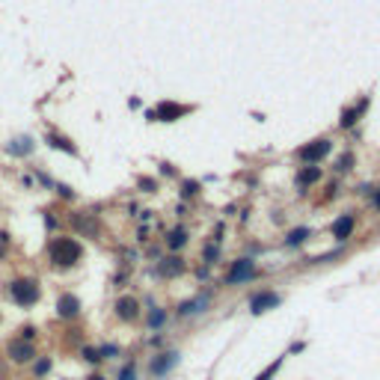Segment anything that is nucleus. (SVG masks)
Returning a JSON list of instances; mask_svg holds the SVG:
<instances>
[{"label": "nucleus", "instance_id": "nucleus-12", "mask_svg": "<svg viewBox=\"0 0 380 380\" xmlns=\"http://www.w3.org/2000/svg\"><path fill=\"white\" fill-rule=\"evenodd\" d=\"M6 149H9L12 155H30V152H33V140H30V137H18V140H12Z\"/></svg>", "mask_w": 380, "mask_h": 380}, {"label": "nucleus", "instance_id": "nucleus-18", "mask_svg": "<svg viewBox=\"0 0 380 380\" xmlns=\"http://www.w3.org/2000/svg\"><path fill=\"white\" fill-rule=\"evenodd\" d=\"M163 321H166V312H163V309H152V315H149V327L158 330V327H163Z\"/></svg>", "mask_w": 380, "mask_h": 380}, {"label": "nucleus", "instance_id": "nucleus-15", "mask_svg": "<svg viewBox=\"0 0 380 380\" xmlns=\"http://www.w3.org/2000/svg\"><path fill=\"white\" fill-rule=\"evenodd\" d=\"M202 306H208V297H199V300H187V303H181V315H193V312H202Z\"/></svg>", "mask_w": 380, "mask_h": 380}, {"label": "nucleus", "instance_id": "nucleus-16", "mask_svg": "<svg viewBox=\"0 0 380 380\" xmlns=\"http://www.w3.org/2000/svg\"><path fill=\"white\" fill-rule=\"evenodd\" d=\"M285 356H288V353H282V356H276V359H273V362H270V365H267V368H264V371H261V374H258L255 380H270L273 374H276V371H279V368H282Z\"/></svg>", "mask_w": 380, "mask_h": 380}, {"label": "nucleus", "instance_id": "nucleus-2", "mask_svg": "<svg viewBox=\"0 0 380 380\" xmlns=\"http://www.w3.org/2000/svg\"><path fill=\"white\" fill-rule=\"evenodd\" d=\"M9 297L18 303V306H33V303H39V282L36 279H12L9 282Z\"/></svg>", "mask_w": 380, "mask_h": 380}, {"label": "nucleus", "instance_id": "nucleus-11", "mask_svg": "<svg viewBox=\"0 0 380 380\" xmlns=\"http://www.w3.org/2000/svg\"><path fill=\"white\" fill-rule=\"evenodd\" d=\"M350 232H353V217L350 214H345V217H339V220L333 223V238L336 241H348Z\"/></svg>", "mask_w": 380, "mask_h": 380}, {"label": "nucleus", "instance_id": "nucleus-1", "mask_svg": "<svg viewBox=\"0 0 380 380\" xmlns=\"http://www.w3.org/2000/svg\"><path fill=\"white\" fill-rule=\"evenodd\" d=\"M80 244L74 241V238H57L54 244H51V261L57 264V267H71L77 258H80Z\"/></svg>", "mask_w": 380, "mask_h": 380}, {"label": "nucleus", "instance_id": "nucleus-17", "mask_svg": "<svg viewBox=\"0 0 380 380\" xmlns=\"http://www.w3.org/2000/svg\"><path fill=\"white\" fill-rule=\"evenodd\" d=\"M318 175H321L318 166H306V169L297 175V184H312V181H318Z\"/></svg>", "mask_w": 380, "mask_h": 380}, {"label": "nucleus", "instance_id": "nucleus-26", "mask_svg": "<svg viewBox=\"0 0 380 380\" xmlns=\"http://www.w3.org/2000/svg\"><path fill=\"white\" fill-rule=\"evenodd\" d=\"M377 208H380V193H377Z\"/></svg>", "mask_w": 380, "mask_h": 380}, {"label": "nucleus", "instance_id": "nucleus-13", "mask_svg": "<svg viewBox=\"0 0 380 380\" xmlns=\"http://www.w3.org/2000/svg\"><path fill=\"white\" fill-rule=\"evenodd\" d=\"M306 238H309V226H300V229H291V232H288L285 244H288V247H300Z\"/></svg>", "mask_w": 380, "mask_h": 380}, {"label": "nucleus", "instance_id": "nucleus-25", "mask_svg": "<svg viewBox=\"0 0 380 380\" xmlns=\"http://www.w3.org/2000/svg\"><path fill=\"white\" fill-rule=\"evenodd\" d=\"M89 380H104V377H101V374H95V377H89Z\"/></svg>", "mask_w": 380, "mask_h": 380}, {"label": "nucleus", "instance_id": "nucleus-8", "mask_svg": "<svg viewBox=\"0 0 380 380\" xmlns=\"http://www.w3.org/2000/svg\"><path fill=\"white\" fill-rule=\"evenodd\" d=\"M187 113V107H181V104H160L155 113H149L152 119H163V122H172V119H178V116H184Z\"/></svg>", "mask_w": 380, "mask_h": 380}, {"label": "nucleus", "instance_id": "nucleus-19", "mask_svg": "<svg viewBox=\"0 0 380 380\" xmlns=\"http://www.w3.org/2000/svg\"><path fill=\"white\" fill-rule=\"evenodd\" d=\"M48 371H51V359H36V362H33V374L42 377V374H48Z\"/></svg>", "mask_w": 380, "mask_h": 380}, {"label": "nucleus", "instance_id": "nucleus-4", "mask_svg": "<svg viewBox=\"0 0 380 380\" xmlns=\"http://www.w3.org/2000/svg\"><path fill=\"white\" fill-rule=\"evenodd\" d=\"M255 276V267L250 258H244V261H238L232 270H229V276H226V285H241L247 282V279H253Z\"/></svg>", "mask_w": 380, "mask_h": 380}, {"label": "nucleus", "instance_id": "nucleus-14", "mask_svg": "<svg viewBox=\"0 0 380 380\" xmlns=\"http://www.w3.org/2000/svg\"><path fill=\"white\" fill-rule=\"evenodd\" d=\"M48 143H51L54 149H63V152H68V155H77V149H74V146H71L65 137H60V134H51V137H48Z\"/></svg>", "mask_w": 380, "mask_h": 380}, {"label": "nucleus", "instance_id": "nucleus-3", "mask_svg": "<svg viewBox=\"0 0 380 380\" xmlns=\"http://www.w3.org/2000/svg\"><path fill=\"white\" fill-rule=\"evenodd\" d=\"M330 140H315V143H309V146H303L300 149V158L306 160V163H318V160H324L330 155Z\"/></svg>", "mask_w": 380, "mask_h": 380}, {"label": "nucleus", "instance_id": "nucleus-7", "mask_svg": "<svg viewBox=\"0 0 380 380\" xmlns=\"http://www.w3.org/2000/svg\"><path fill=\"white\" fill-rule=\"evenodd\" d=\"M77 312H80V300L74 294H63L57 300V315L60 318H77Z\"/></svg>", "mask_w": 380, "mask_h": 380}, {"label": "nucleus", "instance_id": "nucleus-10", "mask_svg": "<svg viewBox=\"0 0 380 380\" xmlns=\"http://www.w3.org/2000/svg\"><path fill=\"white\" fill-rule=\"evenodd\" d=\"M116 315L122 318V321H134V318L140 315V303H137L134 297H122V300L116 303Z\"/></svg>", "mask_w": 380, "mask_h": 380}, {"label": "nucleus", "instance_id": "nucleus-21", "mask_svg": "<svg viewBox=\"0 0 380 380\" xmlns=\"http://www.w3.org/2000/svg\"><path fill=\"white\" fill-rule=\"evenodd\" d=\"M169 247H172V250L184 247V232H181V229H178V232H172V238H169Z\"/></svg>", "mask_w": 380, "mask_h": 380}, {"label": "nucleus", "instance_id": "nucleus-23", "mask_svg": "<svg viewBox=\"0 0 380 380\" xmlns=\"http://www.w3.org/2000/svg\"><path fill=\"white\" fill-rule=\"evenodd\" d=\"M33 336H36V327H24L21 330V342H33Z\"/></svg>", "mask_w": 380, "mask_h": 380}, {"label": "nucleus", "instance_id": "nucleus-9", "mask_svg": "<svg viewBox=\"0 0 380 380\" xmlns=\"http://www.w3.org/2000/svg\"><path fill=\"white\" fill-rule=\"evenodd\" d=\"M273 306H279V294H273V291H264V294H258V297L253 300L250 312H253V315H261V312H267V309H273Z\"/></svg>", "mask_w": 380, "mask_h": 380}, {"label": "nucleus", "instance_id": "nucleus-6", "mask_svg": "<svg viewBox=\"0 0 380 380\" xmlns=\"http://www.w3.org/2000/svg\"><path fill=\"white\" fill-rule=\"evenodd\" d=\"M175 365H178V353H175V350H166V353H160L158 359L152 362V374H155V377H163V374H169Z\"/></svg>", "mask_w": 380, "mask_h": 380}, {"label": "nucleus", "instance_id": "nucleus-20", "mask_svg": "<svg viewBox=\"0 0 380 380\" xmlns=\"http://www.w3.org/2000/svg\"><path fill=\"white\" fill-rule=\"evenodd\" d=\"M119 380H137V365H134V362H128L125 368L119 371Z\"/></svg>", "mask_w": 380, "mask_h": 380}, {"label": "nucleus", "instance_id": "nucleus-5", "mask_svg": "<svg viewBox=\"0 0 380 380\" xmlns=\"http://www.w3.org/2000/svg\"><path fill=\"white\" fill-rule=\"evenodd\" d=\"M9 359L12 362H30L33 356H36V348H33V342H21V339H15V342H9Z\"/></svg>", "mask_w": 380, "mask_h": 380}, {"label": "nucleus", "instance_id": "nucleus-24", "mask_svg": "<svg viewBox=\"0 0 380 380\" xmlns=\"http://www.w3.org/2000/svg\"><path fill=\"white\" fill-rule=\"evenodd\" d=\"M57 190H60V193H63V196H65V199H71V190H68V187H65V184H60V187H57Z\"/></svg>", "mask_w": 380, "mask_h": 380}, {"label": "nucleus", "instance_id": "nucleus-22", "mask_svg": "<svg viewBox=\"0 0 380 380\" xmlns=\"http://www.w3.org/2000/svg\"><path fill=\"white\" fill-rule=\"evenodd\" d=\"M83 359H89V362H98V359H101V353H98V350H92V348H83Z\"/></svg>", "mask_w": 380, "mask_h": 380}]
</instances>
